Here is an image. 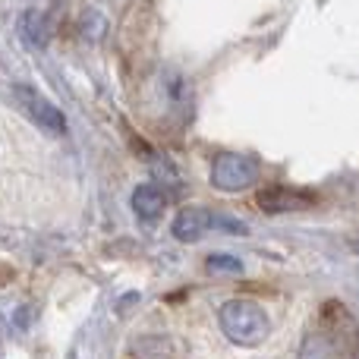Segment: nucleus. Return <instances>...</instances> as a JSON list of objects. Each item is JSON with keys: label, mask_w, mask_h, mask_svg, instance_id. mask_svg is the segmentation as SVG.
Listing matches in <instances>:
<instances>
[{"label": "nucleus", "mask_w": 359, "mask_h": 359, "mask_svg": "<svg viewBox=\"0 0 359 359\" xmlns=\"http://www.w3.org/2000/svg\"><path fill=\"white\" fill-rule=\"evenodd\" d=\"M13 101H16L19 111L25 114V120H32L38 130L54 133V136H60V133L67 130V117H63V111L54 104V101L44 98L41 92H35V88L13 86Z\"/></svg>", "instance_id": "3"}, {"label": "nucleus", "mask_w": 359, "mask_h": 359, "mask_svg": "<svg viewBox=\"0 0 359 359\" xmlns=\"http://www.w3.org/2000/svg\"><path fill=\"white\" fill-rule=\"evenodd\" d=\"M168 208V196L158 189L155 183H139L133 192V211H136L142 221H158Z\"/></svg>", "instance_id": "6"}, {"label": "nucleus", "mask_w": 359, "mask_h": 359, "mask_svg": "<svg viewBox=\"0 0 359 359\" xmlns=\"http://www.w3.org/2000/svg\"><path fill=\"white\" fill-rule=\"evenodd\" d=\"M79 32H82V38L86 41H92V44H98V41H104V35H107V19H104V13L101 10H82V16H79Z\"/></svg>", "instance_id": "8"}, {"label": "nucleus", "mask_w": 359, "mask_h": 359, "mask_svg": "<svg viewBox=\"0 0 359 359\" xmlns=\"http://www.w3.org/2000/svg\"><path fill=\"white\" fill-rule=\"evenodd\" d=\"M259 180V161L240 151H221L211 161V186L221 192H243Z\"/></svg>", "instance_id": "2"}, {"label": "nucleus", "mask_w": 359, "mask_h": 359, "mask_svg": "<svg viewBox=\"0 0 359 359\" xmlns=\"http://www.w3.org/2000/svg\"><path fill=\"white\" fill-rule=\"evenodd\" d=\"M259 208L268 211V215H284V211H299V208H309L316 198L303 189H290V186H271V189H262L259 192Z\"/></svg>", "instance_id": "5"}, {"label": "nucleus", "mask_w": 359, "mask_h": 359, "mask_svg": "<svg viewBox=\"0 0 359 359\" xmlns=\"http://www.w3.org/2000/svg\"><path fill=\"white\" fill-rule=\"evenodd\" d=\"M211 227H217V215H211L208 208H198V205H186L174 217V236L180 243L202 240Z\"/></svg>", "instance_id": "4"}, {"label": "nucleus", "mask_w": 359, "mask_h": 359, "mask_svg": "<svg viewBox=\"0 0 359 359\" xmlns=\"http://www.w3.org/2000/svg\"><path fill=\"white\" fill-rule=\"evenodd\" d=\"M44 13L38 10H29L22 19H19V32H22V38L32 44V48H44L48 44V22H44Z\"/></svg>", "instance_id": "7"}, {"label": "nucleus", "mask_w": 359, "mask_h": 359, "mask_svg": "<svg viewBox=\"0 0 359 359\" xmlns=\"http://www.w3.org/2000/svg\"><path fill=\"white\" fill-rule=\"evenodd\" d=\"M221 331L227 334V341H233L236 347H259L268 334H271V322L268 312L252 299H230L217 312Z\"/></svg>", "instance_id": "1"}, {"label": "nucleus", "mask_w": 359, "mask_h": 359, "mask_svg": "<svg viewBox=\"0 0 359 359\" xmlns=\"http://www.w3.org/2000/svg\"><path fill=\"white\" fill-rule=\"evenodd\" d=\"M353 252H359V243H356V246H353Z\"/></svg>", "instance_id": "10"}, {"label": "nucleus", "mask_w": 359, "mask_h": 359, "mask_svg": "<svg viewBox=\"0 0 359 359\" xmlns=\"http://www.w3.org/2000/svg\"><path fill=\"white\" fill-rule=\"evenodd\" d=\"M205 265H208V271H215V274L217 271L221 274H240L243 271V262L233 259V255H211Z\"/></svg>", "instance_id": "9"}]
</instances>
